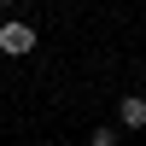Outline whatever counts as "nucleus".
<instances>
[{
    "label": "nucleus",
    "instance_id": "nucleus-1",
    "mask_svg": "<svg viewBox=\"0 0 146 146\" xmlns=\"http://www.w3.org/2000/svg\"><path fill=\"white\" fill-rule=\"evenodd\" d=\"M0 53H6V58L35 53V29H29V23H18V18H12V23H0Z\"/></svg>",
    "mask_w": 146,
    "mask_h": 146
},
{
    "label": "nucleus",
    "instance_id": "nucleus-2",
    "mask_svg": "<svg viewBox=\"0 0 146 146\" xmlns=\"http://www.w3.org/2000/svg\"><path fill=\"white\" fill-rule=\"evenodd\" d=\"M117 117H123V129H146V94H123Z\"/></svg>",
    "mask_w": 146,
    "mask_h": 146
},
{
    "label": "nucleus",
    "instance_id": "nucleus-3",
    "mask_svg": "<svg viewBox=\"0 0 146 146\" xmlns=\"http://www.w3.org/2000/svg\"><path fill=\"white\" fill-rule=\"evenodd\" d=\"M88 146H117V129H94V135H88Z\"/></svg>",
    "mask_w": 146,
    "mask_h": 146
}]
</instances>
